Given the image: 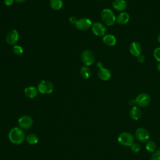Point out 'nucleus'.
Wrapping results in <instances>:
<instances>
[{
    "instance_id": "nucleus-4",
    "label": "nucleus",
    "mask_w": 160,
    "mask_h": 160,
    "mask_svg": "<svg viewBox=\"0 0 160 160\" xmlns=\"http://www.w3.org/2000/svg\"><path fill=\"white\" fill-rule=\"evenodd\" d=\"M54 89L52 83L48 80H42L39 82L38 85V90L42 94H51Z\"/></svg>"
},
{
    "instance_id": "nucleus-19",
    "label": "nucleus",
    "mask_w": 160,
    "mask_h": 160,
    "mask_svg": "<svg viewBox=\"0 0 160 160\" xmlns=\"http://www.w3.org/2000/svg\"><path fill=\"white\" fill-rule=\"evenodd\" d=\"M49 5L53 10L58 11L62 7L63 2L62 0H50Z\"/></svg>"
},
{
    "instance_id": "nucleus-24",
    "label": "nucleus",
    "mask_w": 160,
    "mask_h": 160,
    "mask_svg": "<svg viewBox=\"0 0 160 160\" xmlns=\"http://www.w3.org/2000/svg\"><path fill=\"white\" fill-rule=\"evenodd\" d=\"M131 149L132 152H138L140 149H141V146L140 145L137 143V142H134L131 146Z\"/></svg>"
},
{
    "instance_id": "nucleus-11",
    "label": "nucleus",
    "mask_w": 160,
    "mask_h": 160,
    "mask_svg": "<svg viewBox=\"0 0 160 160\" xmlns=\"http://www.w3.org/2000/svg\"><path fill=\"white\" fill-rule=\"evenodd\" d=\"M92 31L96 36H102L104 35L106 29L102 24L96 22L92 24Z\"/></svg>"
},
{
    "instance_id": "nucleus-2",
    "label": "nucleus",
    "mask_w": 160,
    "mask_h": 160,
    "mask_svg": "<svg viewBox=\"0 0 160 160\" xmlns=\"http://www.w3.org/2000/svg\"><path fill=\"white\" fill-rule=\"evenodd\" d=\"M102 21L108 26H112L114 24L116 18L114 12L109 9H104L101 14Z\"/></svg>"
},
{
    "instance_id": "nucleus-7",
    "label": "nucleus",
    "mask_w": 160,
    "mask_h": 160,
    "mask_svg": "<svg viewBox=\"0 0 160 160\" xmlns=\"http://www.w3.org/2000/svg\"><path fill=\"white\" fill-rule=\"evenodd\" d=\"M76 28L81 31H85L92 26V22L88 18H81L77 20L75 24Z\"/></svg>"
},
{
    "instance_id": "nucleus-30",
    "label": "nucleus",
    "mask_w": 160,
    "mask_h": 160,
    "mask_svg": "<svg viewBox=\"0 0 160 160\" xmlns=\"http://www.w3.org/2000/svg\"><path fill=\"white\" fill-rule=\"evenodd\" d=\"M136 103V100L135 99H131L129 101V104L130 106H134Z\"/></svg>"
},
{
    "instance_id": "nucleus-8",
    "label": "nucleus",
    "mask_w": 160,
    "mask_h": 160,
    "mask_svg": "<svg viewBox=\"0 0 160 160\" xmlns=\"http://www.w3.org/2000/svg\"><path fill=\"white\" fill-rule=\"evenodd\" d=\"M135 136L136 139L140 142H146L149 139V131L144 128H139L135 132Z\"/></svg>"
},
{
    "instance_id": "nucleus-14",
    "label": "nucleus",
    "mask_w": 160,
    "mask_h": 160,
    "mask_svg": "<svg viewBox=\"0 0 160 160\" xmlns=\"http://www.w3.org/2000/svg\"><path fill=\"white\" fill-rule=\"evenodd\" d=\"M128 4L125 0H114L112 2V7L117 11H122L127 8Z\"/></svg>"
},
{
    "instance_id": "nucleus-28",
    "label": "nucleus",
    "mask_w": 160,
    "mask_h": 160,
    "mask_svg": "<svg viewBox=\"0 0 160 160\" xmlns=\"http://www.w3.org/2000/svg\"><path fill=\"white\" fill-rule=\"evenodd\" d=\"M77 20H78V19L76 18L75 16H71V17L69 18V22H70L71 24H76Z\"/></svg>"
},
{
    "instance_id": "nucleus-12",
    "label": "nucleus",
    "mask_w": 160,
    "mask_h": 160,
    "mask_svg": "<svg viewBox=\"0 0 160 160\" xmlns=\"http://www.w3.org/2000/svg\"><path fill=\"white\" fill-rule=\"evenodd\" d=\"M142 51L141 45L138 42H132L129 46L130 53L134 56H138L141 54Z\"/></svg>"
},
{
    "instance_id": "nucleus-10",
    "label": "nucleus",
    "mask_w": 160,
    "mask_h": 160,
    "mask_svg": "<svg viewBox=\"0 0 160 160\" xmlns=\"http://www.w3.org/2000/svg\"><path fill=\"white\" fill-rule=\"evenodd\" d=\"M19 39V33L16 29L11 30L6 37V41L9 45H15Z\"/></svg>"
},
{
    "instance_id": "nucleus-3",
    "label": "nucleus",
    "mask_w": 160,
    "mask_h": 160,
    "mask_svg": "<svg viewBox=\"0 0 160 160\" xmlns=\"http://www.w3.org/2000/svg\"><path fill=\"white\" fill-rule=\"evenodd\" d=\"M134 136L131 133L124 132L119 135L118 141L124 146H131L134 143Z\"/></svg>"
},
{
    "instance_id": "nucleus-15",
    "label": "nucleus",
    "mask_w": 160,
    "mask_h": 160,
    "mask_svg": "<svg viewBox=\"0 0 160 160\" xmlns=\"http://www.w3.org/2000/svg\"><path fill=\"white\" fill-rule=\"evenodd\" d=\"M102 41L108 46H113L116 43V38L112 34H106L102 38Z\"/></svg>"
},
{
    "instance_id": "nucleus-33",
    "label": "nucleus",
    "mask_w": 160,
    "mask_h": 160,
    "mask_svg": "<svg viewBox=\"0 0 160 160\" xmlns=\"http://www.w3.org/2000/svg\"><path fill=\"white\" fill-rule=\"evenodd\" d=\"M158 42L160 43V34L158 36Z\"/></svg>"
},
{
    "instance_id": "nucleus-31",
    "label": "nucleus",
    "mask_w": 160,
    "mask_h": 160,
    "mask_svg": "<svg viewBox=\"0 0 160 160\" xmlns=\"http://www.w3.org/2000/svg\"><path fill=\"white\" fill-rule=\"evenodd\" d=\"M14 1H16V2H18L21 3V2H24L26 1L27 0H14Z\"/></svg>"
},
{
    "instance_id": "nucleus-32",
    "label": "nucleus",
    "mask_w": 160,
    "mask_h": 160,
    "mask_svg": "<svg viewBox=\"0 0 160 160\" xmlns=\"http://www.w3.org/2000/svg\"><path fill=\"white\" fill-rule=\"evenodd\" d=\"M157 69H158L159 71H160V62H159V63L158 64V65H157Z\"/></svg>"
},
{
    "instance_id": "nucleus-17",
    "label": "nucleus",
    "mask_w": 160,
    "mask_h": 160,
    "mask_svg": "<svg viewBox=\"0 0 160 160\" xmlns=\"http://www.w3.org/2000/svg\"><path fill=\"white\" fill-rule=\"evenodd\" d=\"M142 112L139 108L137 106H133L129 112V115L131 118L134 120H138L141 116Z\"/></svg>"
},
{
    "instance_id": "nucleus-23",
    "label": "nucleus",
    "mask_w": 160,
    "mask_h": 160,
    "mask_svg": "<svg viewBox=\"0 0 160 160\" xmlns=\"http://www.w3.org/2000/svg\"><path fill=\"white\" fill-rule=\"evenodd\" d=\"M12 51L16 55H21L23 53V49L21 46L14 45L12 47Z\"/></svg>"
},
{
    "instance_id": "nucleus-29",
    "label": "nucleus",
    "mask_w": 160,
    "mask_h": 160,
    "mask_svg": "<svg viewBox=\"0 0 160 160\" xmlns=\"http://www.w3.org/2000/svg\"><path fill=\"white\" fill-rule=\"evenodd\" d=\"M14 0H4V4L7 6H11L13 3H14Z\"/></svg>"
},
{
    "instance_id": "nucleus-13",
    "label": "nucleus",
    "mask_w": 160,
    "mask_h": 160,
    "mask_svg": "<svg viewBox=\"0 0 160 160\" xmlns=\"http://www.w3.org/2000/svg\"><path fill=\"white\" fill-rule=\"evenodd\" d=\"M98 75L101 80L107 81L110 79L111 76V73L108 69L103 68L102 66L99 68L98 71Z\"/></svg>"
},
{
    "instance_id": "nucleus-9",
    "label": "nucleus",
    "mask_w": 160,
    "mask_h": 160,
    "mask_svg": "<svg viewBox=\"0 0 160 160\" xmlns=\"http://www.w3.org/2000/svg\"><path fill=\"white\" fill-rule=\"evenodd\" d=\"M33 121L32 119L28 115L22 116L18 119L19 126L24 129H27L31 128L32 125Z\"/></svg>"
},
{
    "instance_id": "nucleus-16",
    "label": "nucleus",
    "mask_w": 160,
    "mask_h": 160,
    "mask_svg": "<svg viewBox=\"0 0 160 160\" xmlns=\"http://www.w3.org/2000/svg\"><path fill=\"white\" fill-rule=\"evenodd\" d=\"M38 89L34 86H28L24 89V94L29 98H34L38 95Z\"/></svg>"
},
{
    "instance_id": "nucleus-18",
    "label": "nucleus",
    "mask_w": 160,
    "mask_h": 160,
    "mask_svg": "<svg viewBox=\"0 0 160 160\" xmlns=\"http://www.w3.org/2000/svg\"><path fill=\"white\" fill-rule=\"evenodd\" d=\"M116 20L119 24H125L129 20V15L127 12H121L118 16Z\"/></svg>"
},
{
    "instance_id": "nucleus-26",
    "label": "nucleus",
    "mask_w": 160,
    "mask_h": 160,
    "mask_svg": "<svg viewBox=\"0 0 160 160\" xmlns=\"http://www.w3.org/2000/svg\"><path fill=\"white\" fill-rule=\"evenodd\" d=\"M151 160H160V150H157L153 152L151 156Z\"/></svg>"
},
{
    "instance_id": "nucleus-21",
    "label": "nucleus",
    "mask_w": 160,
    "mask_h": 160,
    "mask_svg": "<svg viewBox=\"0 0 160 160\" xmlns=\"http://www.w3.org/2000/svg\"><path fill=\"white\" fill-rule=\"evenodd\" d=\"M80 74L82 78L88 79L91 76V70L86 66H82L80 69Z\"/></svg>"
},
{
    "instance_id": "nucleus-27",
    "label": "nucleus",
    "mask_w": 160,
    "mask_h": 160,
    "mask_svg": "<svg viewBox=\"0 0 160 160\" xmlns=\"http://www.w3.org/2000/svg\"><path fill=\"white\" fill-rule=\"evenodd\" d=\"M137 60H138V61L139 62L142 63V62H144V61H145V57H144L143 55L140 54V55H139L138 56H137Z\"/></svg>"
},
{
    "instance_id": "nucleus-25",
    "label": "nucleus",
    "mask_w": 160,
    "mask_h": 160,
    "mask_svg": "<svg viewBox=\"0 0 160 160\" xmlns=\"http://www.w3.org/2000/svg\"><path fill=\"white\" fill-rule=\"evenodd\" d=\"M153 56L154 58L160 62V48H157L154 50Z\"/></svg>"
},
{
    "instance_id": "nucleus-5",
    "label": "nucleus",
    "mask_w": 160,
    "mask_h": 160,
    "mask_svg": "<svg viewBox=\"0 0 160 160\" xmlns=\"http://www.w3.org/2000/svg\"><path fill=\"white\" fill-rule=\"evenodd\" d=\"M81 60L86 66H89L94 63L95 57L93 52L90 50H84L81 53Z\"/></svg>"
},
{
    "instance_id": "nucleus-6",
    "label": "nucleus",
    "mask_w": 160,
    "mask_h": 160,
    "mask_svg": "<svg viewBox=\"0 0 160 160\" xmlns=\"http://www.w3.org/2000/svg\"><path fill=\"white\" fill-rule=\"evenodd\" d=\"M136 104L142 108L148 106L151 102V98L149 94L146 93H141L139 94L136 98Z\"/></svg>"
},
{
    "instance_id": "nucleus-1",
    "label": "nucleus",
    "mask_w": 160,
    "mask_h": 160,
    "mask_svg": "<svg viewBox=\"0 0 160 160\" xmlns=\"http://www.w3.org/2000/svg\"><path fill=\"white\" fill-rule=\"evenodd\" d=\"M9 139L10 141L14 144H21L24 141V133L21 129L17 127L13 128L9 132Z\"/></svg>"
},
{
    "instance_id": "nucleus-20",
    "label": "nucleus",
    "mask_w": 160,
    "mask_h": 160,
    "mask_svg": "<svg viewBox=\"0 0 160 160\" xmlns=\"http://www.w3.org/2000/svg\"><path fill=\"white\" fill-rule=\"evenodd\" d=\"M26 140L27 141V142L29 144H36V143H38V137L37 136L36 134H33V133H31L29 134L26 138Z\"/></svg>"
},
{
    "instance_id": "nucleus-22",
    "label": "nucleus",
    "mask_w": 160,
    "mask_h": 160,
    "mask_svg": "<svg viewBox=\"0 0 160 160\" xmlns=\"http://www.w3.org/2000/svg\"><path fill=\"white\" fill-rule=\"evenodd\" d=\"M156 148V144L153 141H148L146 144V149L148 152H154Z\"/></svg>"
}]
</instances>
